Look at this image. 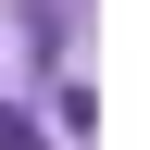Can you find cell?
I'll use <instances>...</instances> for the list:
<instances>
[{
  "mask_svg": "<svg viewBox=\"0 0 150 150\" xmlns=\"http://www.w3.org/2000/svg\"><path fill=\"white\" fill-rule=\"evenodd\" d=\"M0 150H38V138H25V112H0Z\"/></svg>",
  "mask_w": 150,
  "mask_h": 150,
  "instance_id": "1",
  "label": "cell"
}]
</instances>
